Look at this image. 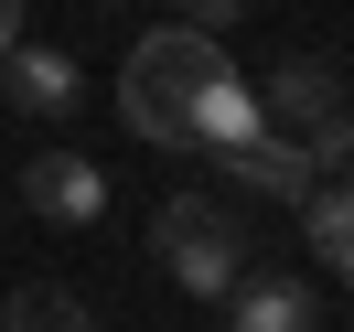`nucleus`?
Segmentation results:
<instances>
[{"mask_svg": "<svg viewBox=\"0 0 354 332\" xmlns=\"http://www.w3.org/2000/svg\"><path fill=\"white\" fill-rule=\"evenodd\" d=\"M225 43L215 32H194V22H161V32H140L129 43V75H118V118H129L151 150H194V108L225 86Z\"/></svg>", "mask_w": 354, "mask_h": 332, "instance_id": "nucleus-1", "label": "nucleus"}, {"mask_svg": "<svg viewBox=\"0 0 354 332\" xmlns=\"http://www.w3.org/2000/svg\"><path fill=\"white\" fill-rule=\"evenodd\" d=\"M151 257L172 268L194 300H225V289L247 279V236H236V215H225L215 193H172L151 215Z\"/></svg>", "mask_w": 354, "mask_h": 332, "instance_id": "nucleus-2", "label": "nucleus"}, {"mask_svg": "<svg viewBox=\"0 0 354 332\" xmlns=\"http://www.w3.org/2000/svg\"><path fill=\"white\" fill-rule=\"evenodd\" d=\"M22 204H32L44 225H97V215H108V172L75 161V150H44V161L22 172Z\"/></svg>", "mask_w": 354, "mask_h": 332, "instance_id": "nucleus-3", "label": "nucleus"}, {"mask_svg": "<svg viewBox=\"0 0 354 332\" xmlns=\"http://www.w3.org/2000/svg\"><path fill=\"white\" fill-rule=\"evenodd\" d=\"M75 97H86V75H75L65 54H44V43H11V54H0V108H32V118H75Z\"/></svg>", "mask_w": 354, "mask_h": 332, "instance_id": "nucleus-4", "label": "nucleus"}, {"mask_svg": "<svg viewBox=\"0 0 354 332\" xmlns=\"http://www.w3.org/2000/svg\"><path fill=\"white\" fill-rule=\"evenodd\" d=\"M225 322L236 332H311L322 311H311V289L290 279V268H247V279L225 289Z\"/></svg>", "mask_w": 354, "mask_h": 332, "instance_id": "nucleus-5", "label": "nucleus"}, {"mask_svg": "<svg viewBox=\"0 0 354 332\" xmlns=\"http://www.w3.org/2000/svg\"><path fill=\"white\" fill-rule=\"evenodd\" d=\"M333 108H344V75H333V65H311V54H290V65L268 75V108H258V118H279L290 139H311Z\"/></svg>", "mask_w": 354, "mask_h": 332, "instance_id": "nucleus-6", "label": "nucleus"}, {"mask_svg": "<svg viewBox=\"0 0 354 332\" xmlns=\"http://www.w3.org/2000/svg\"><path fill=\"white\" fill-rule=\"evenodd\" d=\"M225 172H236V193H258V204H301L311 193V150L301 139H247V150H225Z\"/></svg>", "mask_w": 354, "mask_h": 332, "instance_id": "nucleus-7", "label": "nucleus"}, {"mask_svg": "<svg viewBox=\"0 0 354 332\" xmlns=\"http://www.w3.org/2000/svg\"><path fill=\"white\" fill-rule=\"evenodd\" d=\"M301 225H311V246H322V268H333V279H354V182L301 193Z\"/></svg>", "mask_w": 354, "mask_h": 332, "instance_id": "nucleus-8", "label": "nucleus"}, {"mask_svg": "<svg viewBox=\"0 0 354 332\" xmlns=\"http://www.w3.org/2000/svg\"><path fill=\"white\" fill-rule=\"evenodd\" d=\"M258 129H268V118H258V97H247L236 75H225V86H215V97L194 108V150H247Z\"/></svg>", "mask_w": 354, "mask_h": 332, "instance_id": "nucleus-9", "label": "nucleus"}, {"mask_svg": "<svg viewBox=\"0 0 354 332\" xmlns=\"http://www.w3.org/2000/svg\"><path fill=\"white\" fill-rule=\"evenodd\" d=\"M0 332H97L75 289H22V300H0Z\"/></svg>", "mask_w": 354, "mask_h": 332, "instance_id": "nucleus-10", "label": "nucleus"}, {"mask_svg": "<svg viewBox=\"0 0 354 332\" xmlns=\"http://www.w3.org/2000/svg\"><path fill=\"white\" fill-rule=\"evenodd\" d=\"M301 150H311V172H322V161H333V172H344V161H354V108H333L322 129L301 139Z\"/></svg>", "mask_w": 354, "mask_h": 332, "instance_id": "nucleus-11", "label": "nucleus"}, {"mask_svg": "<svg viewBox=\"0 0 354 332\" xmlns=\"http://www.w3.org/2000/svg\"><path fill=\"white\" fill-rule=\"evenodd\" d=\"M236 11H247V0H183V22H194V32H225Z\"/></svg>", "mask_w": 354, "mask_h": 332, "instance_id": "nucleus-12", "label": "nucleus"}, {"mask_svg": "<svg viewBox=\"0 0 354 332\" xmlns=\"http://www.w3.org/2000/svg\"><path fill=\"white\" fill-rule=\"evenodd\" d=\"M11 43H22V0H0V54H11Z\"/></svg>", "mask_w": 354, "mask_h": 332, "instance_id": "nucleus-13", "label": "nucleus"}]
</instances>
